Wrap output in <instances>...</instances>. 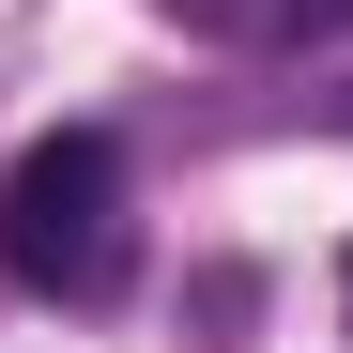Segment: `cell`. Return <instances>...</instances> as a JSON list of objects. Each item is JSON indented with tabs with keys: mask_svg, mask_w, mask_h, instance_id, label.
Segmentation results:
<instances>
[{
	"mask_svg": "<svg viewBox=\"0 0 353 353\" xmlns=\"http://www.w3.org/2000/svg\"><path fill=\"white\" fill-rule=\"evenodd\" d=\"M338 307H353V246H338Z\"/></svg>",
	"mask_w": 353,
	"mask_h": 353,
	"instance_id": "obj_3",
	"label": "cell"
},
{
	"mask_svg": "<svg viewBox=\"0 0 353 353\" xmlns=\"http://www.w3.org/2000/svg\"><path fill=\"white\" fill-rule=\"evenodd\" d=\"M0 276L46 292V307H108V292L139 276V215H123V139H31L0 169Z\"/></svg>",
	"mask_w": 353,
	"mask_h": 353,
	"instance_id": "obj_1",
	"label": "cell"
},
{
	"mask_svg": "<svg viewBox=\"0 0 353 353\" xmlns=\"http://www.w3.org/2000/svg\"><path fill=\"white\" fill-rule=\"evenodd\" d=\"M169 31H200V46H246V62H276V46H307V31H338L353 0H154Z\"/></svg>",
	"mask_w": 353,
	"mask_h": 353,
	"instance_id": "obj_2",
	"label": "cell"
}]
</instances>
